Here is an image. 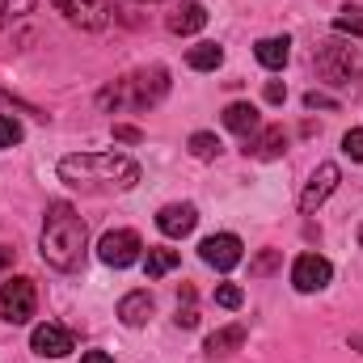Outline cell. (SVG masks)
<instances>
[{
	"instance_id": "obj_1",
	"label": "cell",
	"mask_w": 363,
	"mask_h": 363,
	"mask_svg": "<svg viewBox=\"0 0 363 363\" xmlns=\"http://www.w3.org/2000/svg\"><path fill=\"white\" fill-rule=\"evenodd\" d=\"M85 245H89V228L85 220L77 216L72 203H51L47 216H43V262L55 267V271H77L85 262Z\"/></svg>"
},
{
	"instance_id": "obj_2",
	"label": "cell",
	"mask_w": 363,
	"mask_h": 363,
	"mask_svg": "<svg viewBox=\"0 0 363 363\" xmlns=\"http://www.w3.org/2000/svg\"><path fill=\"white\" fill-rule=\"evenodd\" d=\"M60 178L68 186H118V190H131L140 182V165L123 152H81V157H64L60 161Z\"/></svg>"
},
{
	"instance_id": "obj_3",
	"label": "cell",
	"mask_w": 363,
	"mask_h": 363,
	"mask_svg": "<svg viewBox=\"0 0 363 363\" xmlns=\"http://www.w3.org/2000/svg\"><path fill=\"white\" fill-rule=\"evenodd\" d=\"M169 93V72L161 68V64H152V68H144V72H131V77H123L118 85L110 93H101V101L110 106H131V110H148V106H157L161 97Z\"/></svg>"
},
{
	"instance_id": "obj_4",
	"label": "cell",
	"mask_w": 363,
	"mask_h": 363,
	"mask_svg": "<svg viewBox=\"0 0 363 363\" xmlns=\"http://www.w3.org/2000/svg\"><path fill=\"white\" fill-rule=\"evenodd\" d=\"M313 64H317V77H321L325 85H334V89H351V85L359 81V60H355L351 47L325 43V47L313 55Z\"/></svg>"
},
{
	"instance_id": "obj_5",
	"label": "cell",
	"mask_w": 363,
	"mask_h": 363,
	"mask_svg": "<svg viewBox=\"0 0 363 363\" xmlns=\"http://www.w3.org/2000/svg\"><path fill=\"white\" fill-rule=\"evenodd\" d=\"M34 308H38V291H34V283H30L26 274L0 283V321L26 325V321L34 317Z\"/></svg>"
},
{
	"instance_id": "obj_6",
	"label": "cell",
	"mask_w": 363,
	"mask_h": 363,
	"mask_svg": "<svg viewBox=\"0 0 363 363\" xmlns=\"http://www.w3.org/2000/svg\"><path fill=\"white\" fill-rule=\"evenodd\" d=\"M140 250H144V241H140L131 228H110V233H101V241H97V258H101L106 267H114V271L140 262Z\"/></svg>"
},
{
	"instance_id": "obj_7",
	"label": "cell",
	"mask_w": 363,
	"mask_h": 363,
	"mask_svg": "<svg viewBox=\"0 0 363 363\" xmlns=\"http://www.w3.org/2000/svg\"><path fill=\"white\" fill-rule=\"evenodd\" d=\"M199 258H203L207 267H216V271H233V267H241L245 245H241V237H233V233H216V237H207V241L199 245Z\"/></svg>"
},
{
	"instance_id": "obj_8",
	"label": "cell",
	"mask_w": 363,
	"mask_h": 363,
	"mask_svg": "<svg viewBox=\"0 0 363 363\" xmlns=\"http://www.w3.org/2000/svg\"><path fill=\"white\" fill-rule=\"evenodd\" d=\"M330 279H334V267H330L321 254H300V258L291 262V287H296V291H304V296L321 291Z\"/></svg>"
},
{
	"instance_id": "obj_9",
	"label": "cell",
	"mask_w": 363,
	"mask_h": 363,
	"mask_svg": "<svg viewBox=\"0 0 363 363\" xmlns=\"http://www.w3.org/2000/svg\"><path fill=\"white\" fill-rule=\"evenodd\" d=\"M338 178H342V169L334 165V161H325V165H317L313 169V178H308V186H304V194H300V211L304 216H313L334 190H338Z\"/></svg>"
},
{
	"instance_id": "obj_10",
	"label": "cell",
	"mask_w": 363,
	"mask_h": 363,
	"mask_svg": "<svg viewBox=\"0 0 363 363\" xmlns=\"http://www.w3.org/2000/svg\"><path fill=\"white\" fill-rule=\"evenodd\" d=\"M30 351L43 355V359H64V355H72V334L64 325H55V321H43L30 334Z\"/></svg>"
},
{
	"instance_id": "obj_11",
	"label": "cell",
	"mask_w": 363,
	"mask_h": 363,
	"mask_svg": "<svg viewBox=\"0 0 363 363\" xmlns=\"http://www.w3.org/2000/svg\"><path fill=\"white\" fill-rule=\"evenodd\" d=\"M72 26H81V30H101L106 21H110V4L106 0H51Z\"/></svg>"
},
{
	"instance_id": "obj_12",
	"label": "cell",
	"mask_w": 363,
	"mask_h": 363,
	"mask_svg": "<svg viewBox=\"0 0 363 363\" xmlns=\"http://www.w3.org/2000/svg\"><path fill=\"white\" fill-rule=\"evenodd\" d=\"M194 224H199V211H194V203H169V207H161L157 211V228L165 233V237H186V233H194Z\"/></svg>"
},
{
	"instance_id": "obj_13",
	"label": "cell",
	"mask_w": 363,
	"mask_h": 363,
	"mask_svg": "<svg viewBox=\"0 0 363 363\" xmlns=\"http://www.w3.org/2000/svg\"><path fill=\"white\" fill-rule=\"evenodd\" d=\"M165 26H169V34H199V30L207 26V9L194 4V0H186V4H178V9L165 17Z\"/></svg>"
},
{
	"instance_id": "obj_14",
	"label": "cell",
	"mask_w": 363,
	"mask_h": 363,
	"mask_svg": "<svg viewBox=\"0 0 363 363\" xmlns=\"http://www.w3.org/2000/svg\"><path fill=\"white\" fill-rule=\"evenodd\" d=\"M224 127H228V131H237L241 140H250V135L262 127V118H258V106H250V101H233V106L224 110Z\"/></svg>"
},
{
	"instance_id": "obj_15",
	"label": "cell",
	"mask_w": 363,
	"mask_h": 363,
	"mask_svg": "<svg viewBox=\"0 0 363 363\" xmlns=\"http://www.w3.org/2000/svg\"><path fill=\"white\" fill-rule=\"evenodd\" d=\"M148 317H152V296H148V291H127V296L118 300V321H123V325L140 330Z\"/></svg>"
},
{
	"instance_id": "obj_16",
	"label": "cell",
	"mask_w": 363,
	"mask_h": 363,
	"mask_svg": "<svg viewBox=\"0 0 363 363\" xmlns=\"http://www.w3.org/2000/svg\"><path fill=\"white\" fill-rule=\"evenodd\" d=\"M254 55H258L262 68L279 72V68L287 64V55H291V38H287V34H279V38H262V43L254 47Z\"/></svg>"
},
{
	"instance_id": "obj_17",
	"label": "cell",
	"mask_w": 363,
	"mask_h": 363,
	"mask_svg": "<svg viewBox=\"0 0 363 363\" xmlns=\"http://www.w3.org/2000/svg\"><path fill=\"white\" fill-rule=\"evenodd\" d=\"M237 347H245V325H224V330H216V334L203 342L207 355H233Z\"/></svg>"
},
{
	"instance_id": "obj_18",
	"label": "cell",
	"mask_w": 363,
	"mask_h": 363,
	"mask_svg": "<svg viewBox=\"0 0 363 363\" xmlns=\"http://www.w3.org/2000/svg\"><path fill=\"white\" fill-rule=\"evenodd\" d=\"M186 64H190L194 72H216V68L224 64V47H220V43H199V47L186 51Z\"/></svg>"
},
{
	"instance_id": "obj_19",
	"label": "cell",
	"mask_w": 363,
	"mask_h": 363,
	"mask_svg": "<svg viewBox=\"0 0 363 363\" xmlns=\"http://www.w3.org/2000/svg\"><path fill=\"white\" fill-rule=\"evenodd\" d=\"M245 144H250L245 152H254V157L271 161V157H279V152L287 148V131H283V127H267V131H262L258 140H245Z\"/></svg>"
},
{
	"instance_id": "obj_20",
	"label": "cell",
	"mask_w": 363,
	"mask_h": 363,
	"mask_svg": "<svg viewBox=\"0 0 363 363\" xmlns=\"http://www.w3.org/2000/svg\"><path fill=\"white\" fill-rule=\"evenodd\" d=\"M334 30L338 34H351V38H363V9L359 4H342L334 13Z\"/></svg>"
},
{
	"instance_id": "obj_21",
	"label": "cell",
	"mask_w": 363,
	"mask_h": 363,
	"mask_svg": "<svg viewBox=\"0 0 363 363\" xmlns=\"http://www.w3.org/2000/svg\"><path fill=\"white\" fill-rule=\"evenodd\" d=\"M178 262H182L178 250H148V262H144V271H148V279H161V274L174 271Z\"/></svg>"
},
{
	"instance_id": "obj_22",
	"label": "cell",
	"mask_w": 363,
	"mask_h": 363,
	"mask_svg": "<svg viewBox=\"0 0 363 363\" xmlns=\"http://www.w3.org/2000/svg\"><path fill=\"white\" fill-rule=\"evenodd\" d=\"M190 152H194L199 161H211V157H220V140H216L211 131H194V135H190Z\"/></svg>"
},
{
	"instance_id": "obj_23",
	"label": "cell",
	"mask_w": 363,
	"mask_h": 363,
	"mask_svg": "<svg viewBox=\"0 0 363 363\" xmlns=\"http://www.w3.org/2000/svg\"><path fill=\"white\" fill-rule=\"evenodd\" d=\"M21 135H26V131H21V123H17L13 114H0V148H17V144H21Z\"/></svg>"
},
{
	"instance_id": "obj_24",
	"label": "cell",
	"mask_w": 363,
	"mask_h": 363,
	"mask_svg": "<svg viewBox=\"0 0 363 363\" xmlns=\"http://www.w3.org/2000/svg\"><path fill=\"white\" fill-rule=\"evenodd\" d=\"M241 300H245V291H241L237 283H220V287H216V304H220V308H241Z\"/></svg>"
},
{
	"instance_id": "obj_25",
	"label": "cell",
	"mask_w": 363,
	"mask_h": 363,
	"mask_svg": "<svg viewBox=\"0 0 363 363\" xmlns=\"http://www.w3.org/2000/svg\"><path fill=\"white\" fill-rule=\"evenodd\" d=\"M279 262H283L279 250H262V254L250 262V274H271V271H279Z\"/></svg>"
},
{
	"instance_id": "obj_26",
	"label": "cell",
	"mask_w": 363,
	"mask_h": 363,
	"mask_svg": "<svg viewBox=\"0 0 363 363\" xmlns=\"http://www.w3.org/2000/svg\"><path fill=\"white\" fill-rule=\"evenodd\" d=\"M182 300H186V304H178V325H182V330H194V325H199V308L190 304V300H194V291L186 287V291H182Z\"/></svg>"
},
{
	"instance_id": "obj_27",
	"label": "cell",
	"mask_w": 363,
	"mask_h": 363,
	"mask_svg": "<svg viewBox=\"0 0 363 363\" xmlns=\"http://www.w3.org/2000/svg\"><path fill=\"white\" fill-rule=\"evenodd\" d=\"M34 9V0H0V26L4 21H17V17H26Z\"/></svg>"
},
{
	"instance_id": "obj_28",
	"label": "cell",
	"mask_w": 363,
	"mask_h": 363,
	"mask_svg": "<svg viewBox=\"0 0 363 363\" xmlns=\"http://www.w3.org/2000/svg\"><path fill=\"white\" fill-rule=\"evenodd\" d=\"M342 152H347L351 161H359V165H363V131H359V127L342 135Z\"/></svg>"
},
{
	"instance_id": "obj_29",
	"label": "cell",
	"mask_w": 363,
	"mask_h": 363,
	"mask_svg": "<svg viewBox=\"0 0 363 363\" xmlns=\"http://www.w3.org/2000/svg\"><path fill=\"white\" fill-rule=\"evenodd\" d=\"M304 106H308V110H338V101H334V97H330V93H304Z\"/></svg>"
},
{
	"instance_id": "obj_30",
	"label": "cell",
	"mask_w": 363,
	"mask_h": 363,
	"mask_svg": "<svg viewBox=\"0 0 363 363\" xmlns=\"http://www.w3.org/2000/svg\"><path fill=\"white\" fill-rule=\"evenodd\" d=\"M283 97H287V89H283V85H279V81H271V85H267V101H274V106H279V101H283Z\"/></svg>"
},
{
	"instance_id": "obj_31",
	"label": "cell",
	"mask_w": 363,
	"mask_h": 363,
	"mask_svg": "<svg viewBox=\"0 0 363 363\" xmlns=\"http://www.w3.org/2000/svg\"><path fill=\"white\" fill-rule=\"evenodd\" d=\"M81 363H114V355H106V351H85Z\"/></svg>"
},
{
	"instance_id": "obj_32",
	"label": "cell",
	"mask_w": 363,
	"mask_h": 363,
	"mask_svg": "<svg viewBox=\"0 0 363 363\" xmlns=\"http://www.w3.org/2000/svg\"><path fill=\"white\" fill-rule=\"evenodd\" d=\"M114 135H118V140H140V131H135V127H114Z\"/></svg>"
},
{
	"instance_id": "obj_33",
	"label": "cell",
	"mask_w": 363,
	"mask_h": 363,
	"mask_svg": "<svg viewBox=\"0 0 363 363\" xmlns=\"http://www.w3.org/2000/svg\"><path fill=\"white\" fill-rule=\"evenodd\" d=\"M351 347H359V351H363V334H355V338H351Z\"/></svg>"
},
{
	"instance_id": "obj_34",
	"label": "cell",
	"mask_w": 363,
	"mask_h": 363,
	"mask_svg": "<svg viewBox=\"0 0 363 363\" xmlns=\"http://www.w3.org/2000/svg\"><path fill=\"white\" fill-rule=\"evenodd\" d=\"M0 101H13V97H9V93H4V89H0Z\"/></svg>"
},
{
	"instance_id": "obj_35",
	"label": "cell",
	"mask_w": 363,
	"mask_h": 363,
	"mask_svg": "<svg viewBox=\"0 0 363 363\" xmlns=\"http://www.w3.org/2000/svg\"><path fill=\"white\" fill-rule=\"evenodd\" d=\"M355 237H359V245H363V224H359V233H355Z\"/></svg>"
}]
</instances>
